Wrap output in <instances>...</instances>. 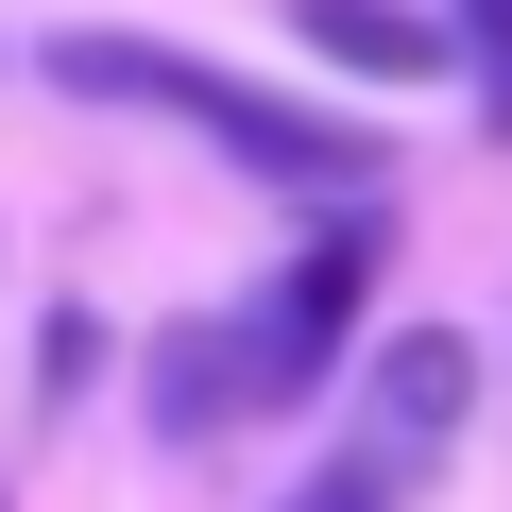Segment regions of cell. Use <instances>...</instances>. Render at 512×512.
I'll use <instances>...</instances> for the list:
<instances>
[{"instance_id":"cell-5","label":"cell","mask_w":512,"mask_h":512,"mask_svg":"<svg viewBox=\"0 0 512 512\" xmlns=\"http://www.w3.org/2000/svg\"><path fill=\"white\" fill-rule=\"evenodd\" d=\"M291 35L325 52V69H359V86H427L461 35L444 18H410V0H291Z\"/></svg>"},{"instance_id":"cell-6","label":"cell","mask_w":512,"mask_h":512,"mask_svg":"<svg viewBox=\"0 0 512 512\" xmlns=\"http://www.w3.org/2000/svg\"><path fill=\"white\" fill-rule=\"evenodd\" d=\"M461 35V86H478V137H512V0H444Z\"/></svg>"},{"instance_id":"cell-8","label":"cell","mask_w":512,"mask_h":512,"mask_svg":"<svg viewBox=\"0 0 512 512\" xmlns=\"http://www.w3.org/2000/svg\"><path fill=\"white\" fill-rule=\"evenodd\" d=\"M291 512H393V495H376V478H359V461H325V478H308V495H291Z\"/></svg>"},{"instance_id":"cell-4","label":"cell","mask_w":512,"mask_h":512,"mask_svg":"<svg viewBox=\"0 0 512 512\" xmlns=\"http://www.w3.org/2000/svg\"><path fill=\"white\" fill-rule=\"evenodd\" d=\"M222 427H256V393H239V308H205V325L154 342V444H222Z\"/></svg>"},{"instance_id":"cell-2","label":"cell","mask_w":512,"mask_h":512,"mask_svg":"<svg viewBox=\"0 0 512 512\" xmlns=\"http://www.w3.org/2000/svg\"><path fill=\"white\" fill-rule=\"evenodd\" d=\"M376 274H393V222H376V188H342V222H308L291 274L239 308V393H256V427L308 410V393H342V342H359Z\"/></svg>"},{"instance_id":"cell-1","label":"cell","mask_w":512,"mask_h":512,"mask_svg":"<svg viewBox=\"0 0 512 512\" xmlns=\"http://www.w3.org/2000/svg\"><path fill=\"white\" fill-rule=\"evenodd\" d=\"M35 69H52L69 103H120V120H188L205 154L274 171V188H393V137H376V120L274 103V86H239L222 52H171V35H52Z\"/></svg>"},{"instance_id":"cell-3","label":"cell","mask_w":512,"mask_h":512,"mask_svg":"<svg viewBox=\"0 0 512 512\" xmlns=\"http://www.w3.org/2000/svg\"><path fill=\"white\" fill-rule=\"evenodd\" d=\"M461 427H478V342H461V325H410V342H376L342 461H359L376 495H410V478H427V461H444Z\"/></svg>"},{"instance_id":"cell-7","label":"cell","mask_w":512,"mask_h":512,"mask_svg":"<svg viewBox=\"0 0 512 512\" xmlns=\"http://www.w3.org/2000/svg\"><path fill=\"white\" fill-rule=\"evenodd\" d=\"M86 376H103V325H86V308H52V325H35V410H69Z\"/></svg>"}]
</instances>
